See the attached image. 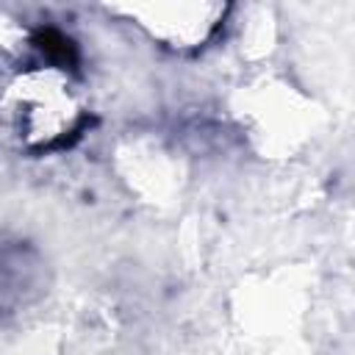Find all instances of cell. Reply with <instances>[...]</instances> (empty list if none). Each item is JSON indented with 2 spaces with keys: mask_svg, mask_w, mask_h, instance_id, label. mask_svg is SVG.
Masks as SVG:
<instances>
[{
  "mask_svg": "<svg viewBox=\"0 0 355 355\" xmlns=\"http://www.w3.org/2000/svg\"><path fill=\"white\" fill-rule=\"evenodd\" d=\"M0 116L25 150H50L83 122V103L55 67L19 72L0 97Z\"/></svg>",
  "mask_w": 355,
  "mask_h": 355,
  "instance_id": "6da1fadb",
  "label": "cell"
}]
</instances>
